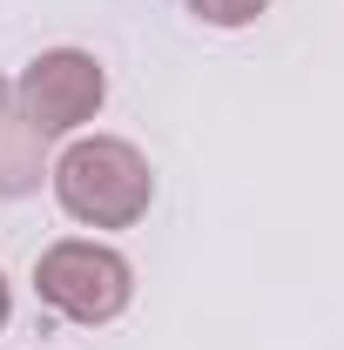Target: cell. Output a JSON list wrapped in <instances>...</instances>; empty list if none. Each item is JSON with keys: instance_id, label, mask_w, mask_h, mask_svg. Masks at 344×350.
Listing matches in <instances>:
<instances>
[{"instance_id": "cell-1", "label": "cell", "mask_w": 344, "mask_h": 350, "mask_svg": "<svg viewBox=\"0 0 344 350\" xmlns=\"http://www.w3.org/2000/svg\"><path fill=\"white\" fill-rule=\"evenodd\" d=\"M47 182H54L61 216L82 229H135L156 202V169L122 135H75L47 162Z\"/></svg>"}, {"instance_id": "cell-2", "label": "cell", "mask_w": 344, "mask_h": 350, "mask_svg": "<svg viewBox=\"0 0 344 350\" xmlns=\"http://www.w3.org/2000/svg\"><path fill=\"white\" fill-rule=\"evenodd\" d=\"M34 290H41V304L54 317H68L82 330H101L135 304V269L122 250H108L95 236H61L34 256Z\"/></svg>"}, {"instance_id": "cell-4", "label": "cell", "mask_w": 344, "mask_h": 350, "mask_svg": "<svg viewBox=\"0 0 344 350\" xmlns=\"http://www.w3.org/2000/svg\"><path fill=\"white\" fill-rule=\"evenodd\" d=\"M47 182V135L27 122L14 81L0 75V196H34Z\"/></svg>"}, {"instance_id": "cell-3", "label": "cell", "mask_w": 344, "mask_h": 350, "mask_svg": "<svg viewBox=\"0 0 344 350\" xmlns=\"http://www.w3.org/2000/svg\"><path fill=\"white\" fill-rule=\"evenodd\" d=\"M21 108H27V122L54 142V135H82L95 115H101V101H108V68L88 54V47H47L34 54L27 68H21Z\"/></svg>"}, {"instance_id": "cell-5", "label": "cell", "mask_w": 344, "mask_h": 350, "mask_svg": "<svg viewBox=\"0 0 344 350\" xmlns=\"http://www.w3.org/2000/svg\"><path fill=\"white\" fill-rule=\"evenodd\" d=\"M270 0H189V14L196 21H210V27H250Z\"/></svg>"}, {"instance_id": "cell-6", "label": "cell", "mask_w": 344, "mask_h": 350, "mask_svg": "<svg viewBox=\"0 0 344 350\" xmlns=\"http://www.w3.org/2000/svg\"><path fill=\"white\" fill-rule=\"evenodd\" d=\"M7 317H14V283L0 276V330H7Z\"/></svg>"}]
</instances>
